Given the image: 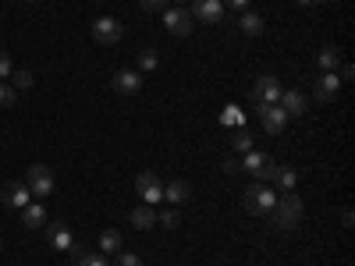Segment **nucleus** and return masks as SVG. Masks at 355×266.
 Listing matches in <instances>:
<instances>
[{"mask_svg": "<svg viewBox=\"0 0 355 266\" xmlns=\"http://www.w3.org/2000/svg\"><path fill=\"white\" fill-rule=\"evenodd\" d=\"M164 25H167V33H171V36L185 39V36L192 33L196 18H192V11H189V8H167V11H164Z\"/></svg>", "mask_w": 355, "mask_h": 266, "instance_id": "423d86ee", "label": "nucleus"}, {"mask_svg": "<svg viewBox=\"0 0 355 266\" xmlns=\"http://www.w3.org/2000/svg\"><path fill=\"white\" fill-rule=\"evenodd\" d=\"M25 185H28V192H33L36 199H46V195L53 192V174H50V167H46V163H33V167H28V174H25Z\"/></svg>", "mask_w": 355, "mask_h": 266, "instance_id": "20e7f679", "label": "nucleus"}, {"mask_svg": "<svg viewBox=\"0 0 355 266\" xmlns=\"http://www.w3.org/2000/svg\"><path fill=\"white\" fill-rule=\"evenodd\" d=\"M316 61H320L323 71H338V68H341V50H338V46H323Z\"/></svg>", "mask_w": 355, "mask_h": 266, "instance_id": "5701e85b", "label": "nucleus"}, {"mask_svg": "<svg viewBox=\"0 0 355 266\" xmlns=\"http://www.w3.org/2000/svg\"><path fill=\"white\" fill-rule=\"evenodd\" d=\"M274 202H277V192L266 185V181H259V185H249V192L242 195V206L252 213V217H270V210H274Z\"/></svg>", "mask_w": 355, "mask_h": 266, "instance_id": "f03ea898", "label": "nucleus"}, {"mask_svg": "<svg viewBox=\"0 0 355 266\" xmlns=\"http://www.w3.org/2000/svg\"><path fill=\"white\" fill-rule=\"evenodd\" d=\"M11 71H15V68H11V57H8L4 50H0V82L11 78Z\"/></svg>", "mask_w": 355, "mask_h": 266, "instance_id": "7c9ffc66", "label": "nucleus"}, {"mask_svg": "<svg viewBox=\"0 0 355 266\" xmlns=\"http://www.w3.org/2000/svg\"><path fill=\"white\" fill-rule=\"evenodd\" d=\"M256 114H259V125H263L266 135H281V132L288 128V121H291V117H288L277 103H270V107H256Z\"/></svg>", "mask_w": 355, "mask_h": 266, "instance_id": "0eeeda50", "label": "nucleus"}, {"mask_svg": "<svg viewBox=\"0 0 355 266\" xmlns=\"http://www.w3.org/2000/svg\"><path fill=\"white\" fill-rule=\"evenodd\" d=\"M302 213H306L302 199L295 195V192H284V195L274 202L270 220H274V227H277V231H295V227H299V220H302Z\"/></svg>", "mask_w": 355, "mask_h": 266, "instance_id": "f257e3e1", "label": "nucleus"}, {"mask_svg": "<svg viewBox=\"0 0 355 266\" xmlns=\"http://www.w3.org/2000/svg\"><path fill=\"white\" fill-rule=\"evenodd\" d=\"M114 266H142V259H139L135 252H117V259H114Z\"/></svg>", "mask_w": 355, "mask_h": 266, "instance_id": "cd10ccee", "label": "nucleus"}, {"mask_svg": "<svg viewBox=\"0 0 355 266\" xmlns=\"http://www.w3.org/2000/svg\"><path fill=\"white\" fill-rule=\"evenodd\" d=\"M71 259H75V266H107V256L103 252H89L82 242L71 245Z\"/></svg>", "mask_w": 355, "mask_h": 266, "instance_id": "f3484780", "label": "nucleus"}, {"mask_svg": "<svg viewBox=\"0 0 355 266\" xmlns=\"http://www.w3.org/2000/svg\"><path fill=\"white\" fill-rule=\"evenodd\" d=\"M135 192L146 199V206H153V202H160V199H164V185H160V177H157L153 170L135 174Z\"/></svg>", "mask_w": 355, "mask_h": 266, "instance_id": "1a4fd4ad", "label": "nucleus"}, {"mask_svg": "<svg viewBox=\"0 0 355 266\" xmlns=\"http://www.w3.org/2000/svg\"><path fill=\"white\" fill-rule=\"evenodd\" d=\"M239 121H242V114L234 110V107H227V110H224V125H231V128H239Z\"/></svg>", "mask_w": 355, "mask_h": 266, "instance_id": "2f4dec72", "label": "nucleus"}, {"mask_svg": "<svg viewBox=\"0 0 355 266\" xmlns=\"http://www.w3.org/2000/svg\"><path fill=\"white\" fill-rule=\"evenodd\" d=\"M46 242H50V249L71 252V245H75V234L68 231V224H61V220H50V224H46Z\"/></svg>", "mask_w": 355, "mask_h": 266, "instance_id": "9b49d317", "label": "nucleus"}, {"mask_svg": "<svg viewBox=\"0 0 355 266\" xmlns=\"http://www.w3.org/2000/svg\"><path fill=\"white\" fill-rule=\"evenodd\" d=\"M338 93H341V78H338V71H323V75L316 78V85H313V100H316V103H331Z\"/></svg>", "mask_w": 355, "mask_h": 266, "instance_id": "9d476101", "label": "nucleus"}, {"mask_svg": "<svg viewBox=\"0 0 355 266\" xmlns=\"http://www.w3.org/2000/svg\"><path fill=\"white\" fill-rule=\"evenodd\" d=\"M100 249H103V256H117V252H121V231L107 227V231L100 234Z\"/></svg>", "mask_w": 355, "mask_h": 266, "instance_id": "4be33fe9", "label": "nucleus"}, {"mask_svg": "<svg viewBox=\"0 0 355 266\" xmlns=\"http://www.w3.org/2000/svg\"><path fill=\"white\" fill-rule=\"evenodd\" d=\"M302 8H316V4H323V0H299Z\"/></svg>", "mask_w": 355, "mask_h": 266, "instance_id": "f704fd0d", "label": "nucleus"}, {"mask_svg": "<svg viewBox=\"0 0 355 266\" xmlns=\"http://www.w3.org/2000/svg\"><path fill=\"white\" fill-rule=\"evenodd\" d=\"M157 64H160V53H157L153 46H146V50L139 53V68H142V71H153Z\"/></svg>", "mask_w": 355, "mask_h": 266, "instance_id": "393cba45", "label": "nucleus"}, {"mask_svg": "<svg viewBox=\"0 0 355 266\" xmlns=\"http://www.w3.org/2000/svg\"><path fill=\"white\" fill-rule=\"evenodd\" d=\"M164 199H167V202H189V199H192V185L178 177V181L164 185Z\"/></svg>", "mask_w": 355, "mask_h": 266, "instance_id": "a211bd4d", "label": "nucleus"}, {"mask_svg": "<svg viewBox=\"0 0 355 266\" xmlns=\"http://www.w3.org/2000/svg\"><path fill=\"white\" fill-rule=\"evenodd\" d=\"M192 18L202 25H214L224 18V4L220 0H192Z\"/></svg>", "mask_w": 355, "mask_h": 266, "instance_id": "f8f14e48", "label": "nucleus"}, {"mask_svg": "<svg viewBox=\"0 0 355 266\" xmlns=\"http://www.w3.org/2000/svg\"><path fill=\"white\" fill-rule=\"evenodd\" d=\"M220 4H227V8H239V11H245V8H249V0H220Z\"/></svg>", "mask_w": 355, "mask_h": 266, "instance_id": "72a5a7b5", "label": "nucleus"}, {"mask_svg": "<svg viewBox=\"0 0 355 266\" xmlns=\"http://www.w3.org/2000/svg\"><path fill=\"white\" fill-rule=\"evenodd\" d=\"M224 170H227V174H239V170H242V160H234V157L224 160Z\"/></svg>", "mask_w": 355, "mask_h": 266, "instance_id": "473e14b6", "label": "nucleus"}, {"mask_svg": "<svg viewBox=\"0 0 355 266\" xmlns=\"http://www.w3.org/2000/svg\"><path fill=\"white\" fill-rule=\"evenodd\" d=\"M178 4H189V0H178Z\"/></svg>", "mask_w": 355, "mask_h": 266, "instance_id": "c9c22d12", "label": "nucleus"}, {"mask_svg": "<svg viewBox=\"0 0 355 266\" xmlns=\"http://www.w3.org/2000/svg\"><path fill=\"white\" fill-rule=\"evenodd\" d=\"M33 71H11V85L18 89V93H25V89H33Z\"/></svg>", "mask_w": 355, "mask_h": 266, "instance_id": "bb28decb", "label": "nucleus"}, {"mask_svg": "<svg viewBox=\"0 0 355 266\" xmlns=\"http://www.w3.org/2000/svg\"><path fill=\"white\" fill-rule=\"evenodd\" d=\"M178 220H182V217H178L174 210H164V213H157V224H164L167 231H171V227H178Z\"/></svg>", "mask_w": 355, "mask_h": 266, "instance_id": "c85d7f7f", "label": "nucleus"}, {"mask_svg": "<svg viewBox=\"0 0 355 266\" xmlns=\"http://www.w3.org/2000/svg\"><path fill=\"white\" fill-rule=\"evenodd\" d=\"M28 4H33V0H28Z\"/></svg>", "mask_w": 355, "mask_h": 266, "instance_id": "e433bc0d", "label": "nucleus"}, {"mask_svg": "<svg viewBox=\"0 0 355 266\" xmlns=\"http://www.w3.org/2000/svg\"><path fill=\"white\" fill-rule=\"evenodd\" d=\"M277 160L270 153H259V150H249L245 160H242V170H249L252 177H259V181H274V174H277Z\"/></svg>", "mask_w": 355, "mask_h": 266, "instance_id": "7ed1b4c3", "label": "nucleus"}, {"mask_svg": "<svg viewBox=\"0 0 355 266\" xmlns=\"http://www.w3.org/2000/svg\"><path fill=\"white\" fill-rule=\"evenodd\" d=\"M110 85H114V93L117 96H135L139 89H142V78H139V71H117L114 78H110Z\"/></svg>", "mask_w": 355, "mask_h": 266, "instance_id": "4468645a", "label": "nucleus"}, {"mask_svg": "<svg viewBox=\"0 0 355 266\" xmlns=\"http://www.w3.org/2000/svg\"><path fill=\"white\" fill-rule=\"evenodd\" d=\"M281 93H284L281 78L263 75V78L252 85V103H256V107H270V103H277V100H281Z\"/></svg>", "mask_w": 355, "mask_h": 266, "instance_id": "39448f33", "label": "nucleus"}, {"mask_svg": "<svg viewBox=\"0 0 355 266\" xmlns=\"http://www.w3.org/2000/svg\"><path fill=\"white\" fill-rule=\"evenodd\" d=\"M121 36H125V28H121V21L117 18H96L93 21V39L96 43H103V46H114V43H121Z\"/></svg>", "mask_w": 355, "mask_h": 266, "instance_id": "6e6552de", "label": "nucleus"}, {"mask_svg": "<svg viewBox=\"0 0 355 266\" xmlns=\"http://www.w3.org/2000/svg\"><path fill=\"white\" fill-rule=\"evenodd\" d=\"M21 224H25L28 231H40V227L46 224V206H43V202H28L25 210H21Z\"/></svg>", "mask_w": 355, "mask_h": 266, "instance_id": "dca6fc26", "label": "nucleus"}, {"mask_svg": "<svg viewBox=\"0 0 355 266\" xmlns=\"http://www.w3.org/2000/svg\"><path fill=\"white\" fill-rule=\"evenodd\" d=\"M18 103V89L11 82H0V107H15Z\"/></svg>", "mask_w": 355, "mask_h": 266, "instance_id": "a878e982", "label": "nucleus"}, {"mask_svg": "<svg viewBox=\"0 0 355 266\" xmlns=\"http://www.w3.org/2000/svg\"><path fill=\"white\" fill-rule=\"evenodd\" d=\"M139 4H142V11H167V4H171V0H139Z\"/></svg>", "mask_w": 355, "mask_h": 266, "instance_id": "c756f323", "label": "nucleus"}, {"mask_svg": "<svg viewBox=\"0 0 355 266\" xmlns=\"http://www.w3.org/2000/svg\"><path fill=\"white\" fill-rule=\"evenodd\" d=\"M274 181H277V188L281 192H295V185H299V170L295 167H277V174H274Z\"/></svg>", "mask_w": 355, "mask_h": 266, "instance_id": "412c9836", "label": "nucleus"}, {"mask_svg": "<svg viewBox=\"0 0 355 266\" xmlns=\"http://www.w3.org/2000/svg\"><path fill=\"white\" fill-rule=\"evenodd\" d=\"M277 107H281L288 117H306V96L299 93V89H284L281 100H277Z\"/></svg>", "mask_w": 355, "mask_h": 266, "instance_id": "2eb2a0df", "label": "nucleus"}, {"mask_svg": "<svg viewBox=\"0 0 355 266\" xmlns=\"http://www.w3.org/2000/svg\"><path fill=\"white\" fill-rule=\"evenodd\" d=\"M231 145H234L239 153H249V150H252V135H249L245 128H234V132H231Z\"/></svg>", "mask_w": 355, "mask_h": 266, "instance_id": "b1692460", "label": "nucleus"}, {"mask_svg": "<svg viewBox=\"0 0 355 266\" xmlns=\"http://www.w3.org/2000/svg\"><path fill=\"white\" fill-rule=\"evenodd\" d=\"M128 220H132V227H139V231H150V227L157 224V210H153V206H135Z\"/></svg>", "mask_w": 355, "mask_h": 266, "instance_id": "6ab92c4d", "label": "nucleus"}, {"mask_svg": "<svg viewBox=\"0 0 355 266\" xmlns=\"http://www.w3.org/2000/svg\"><path fill=\"white\" fill-rule=\"evenodd\" d=\"M28 185H21V181H8L4 188H0V199H4V206L8 210H25L28 206Z\"/></svg>", "mask_w": 355, "mask_h": 266, "instance_id": "ddd939ff", "label": "nucleus"}, {"mask_svg": "<svg viewBox=\"0 0 355 266\" xmlns=\"http://www.w3.org/2000/svg\"><path fill=\"white\" fill-rule=\"evenodd\" d=\"M239 28L245 36H263V28H266V21L256 15V11H242V18H239Z\"/></svg>", "mask_w": 355, "mask_h": 266, "instance_id": "aec40b11", "label": "nucleus"}]
</instances>
